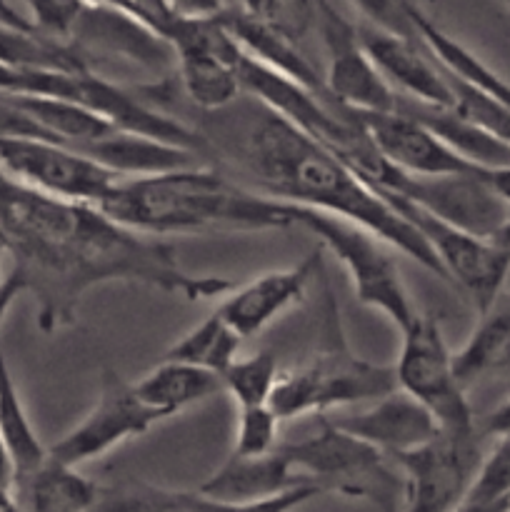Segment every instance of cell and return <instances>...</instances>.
<instances>
[{
	"mask_svg": "<svg viewBox=\"0 0 510 512\" xmlns=\"http://www.w3.org/2000/svg\"><path fill=\"white\" fill-rule=\"evenodd\" d=\"M5 140H55L45 128H40L25 110H20L8 95L0 93V143ZM58 143V140H55Z\"/></svg>",
	"mask_w": 510,
	"mask_h": 512,
	"instance_id": "cell-39",
	"label": "cell"
},
{
	"mask_svg": "<svg viewBox=\"0 0 510 512\" xmlns=\"http://www.w3.org/2000/svg\"><path fill=\"white\" fill-rule=\"evenodd\" d=\"M0 512H25L13 490H0Z\"/></svg>",
	"mask_w": 510,
	"mask_h": 512,
	"instance_id": "cell-47",
	"label": "cell"
},
{
	"mask_svg": "<svg viewBox=\"0 0 510 512\" xmlns=\"http://www.w3.org/2000/svg\"><path fill=\"white\" fill-rule=\"evenodd\" d=\"M485 180L493 185V190L505 200V203H510V165H505V168L485 170Z\"/></svg>",
	"mask_w": 510,
	"mask_h": 512,
	"instance_id": "cell-43",
	"label": "cell"
},
{
	"mask_svg": "<svg viewBox=\"0 0 510 512\" xmlns=\"http://www.w3.org/2000/svg\"><path fill=\"white\" fill-rule=\"evenodd\" d=\"M315 23L328 53V68L323 75L328 93L358 113H395L400 95L365 55L358 28L328 0H315Z\"/></svg>",
	"mask_w": 510,
	"mask_h": 512,
	"instance_id": "cell-14",
	"label": "cell"
},
{
	"mask_svg": "<svg viewBox=\"0 0 510 512\" xmlns=\"http://www.w3.org/2000/svg\"><path fill=\"white\" fill-rule=\"evenodd\" d=\"M0 25H10V28H20V30H35L33 20L23 18L15 8H10L8 0H0Z\"/></svg>",
	"mask_w": 510,
	"mask_h": 512,
	"instance_id": "cell-44",
	"label": "cell"
},
{
	"mask_svg": "<svg viewBox=\"0 0 510 512\" xmlns=\"http://www.w3.org/2000/svg\"><path fill=\"white\" fill-rule=\"evenodd\" d=\"M483 433L493 435V438L498 440L510 438V398L505 400V403H500L498 408L485 418Z\"/></svg>",
	"mask_w": 510,
	"mask_h": 512,
	"instance_id": "cell-42",
	"label": "cell"
},
{
	"mask_svg": "<svg viewBox=\"0 0 510 512\" xmlns=\"http://www.w3.org/2000/svg\"><path fill=\"white\" fill-rule=\"evenodd\" d=\"M453 370L463 388L483 375L510 370V303L480 315L468 343L453 355Z\"/></svg>",
	"mask_w": 510,
	"mask_h": 512,
	"instance_id": "cell-27",
	"label": "cell"
},
{
	"mask_svg": "<svg viewBox=\"0 0 510 512\" xmlns=\"http://www.w3.org/2000/svg\"><path fill=\"white\" fill-rule=\"evenodd\" d=\"M170 13L183 20H215L233 5L228 0H165Z\"/></svg>",
	"mask_w": 510,
	"mask_h": 512,
	"instance_id": "cell-40",
	"label": "cell"
},
{
	"mask_svg": "<svg viewBox=\"0 0 510 512\" xmlns=\"http://www.w3.org/2000/svg\"><path fill=\"white\" fill-rule=\"evenodd\" d=\"M3 255H8V250H5L3 240H0V260H3ZM23 293H25L23 280L18 278V273H15L13 268H10L8 273H0V330H3L5 313H8L10 305L15 303V298Z\"/></svg>",
	"mask_w": 510,
	"mask_h": 512,
	"instance_id": "cell-41",
	"label": "cell"
},
{
	"mask_svg": "<svg viewBox=\"0 0 510 512\" xmlns=\"http://www.w3.org/2000/svg\"><path fill=\"white\" fill-rule=\"evenodd\" d=\"M453 512H510V500H500V503H475V500H463Z\"/></svg>",
	"mask_w": 510,
	"mask_h": 512,
	"instance_id": "cell-45",
	"label": "cell"
},
{
	"mask_svg": "<svg viewBox=\"0 0 510 512\" xmlns=\"http://www.w3.org/2000/svg\"><path fill=\"white\" fill-rule=\"evenodd\" d=\"M480 430H440L430 443L390 458L403 475V512H453L483 463Z\"/></svg>",
	"mask_w": 510,
	"mask_h": 512,
	"instance_id": "cell-9",
	"label": "cell"
},
{
	"mask_svg": "<svg viewBox=\"0 0 510 512\" xmlns=\"http://www.w3.org/2000/svg\"><path fill=\"white\" fill-rule=\"evenodd\" d=\"M165 40L175 53L180 83L198 108L225 110L243 95L240 88L243 50L218 18H175L165 33Z\"/></svg>",
	"mask_w": 510,
	"mask_h": 512,
	"instance_id": "cell-10",
	"label": "cell"
},
{
	"mask_svg": "<svg viewBox=\"0 0 510 512\" xmlns=\"http://www.w3.org/2000/svg\"><path fill=\"white\" fill-rule=\"evenodd\" d=\"M320 495L323 493L313 485H300V488L285 490L273 498L245 500V503H220V500H208L198 493H185V503L193 512H293Z\"/></svg>",
	"mask_w": 510,
	"mask_h": 512,
	"instance_id": "cell-35",
	"label": "cell"
},
{
	"mask_svg": "<svg viewBox=\"0 0 510 512\" xmlns=\"http://www.w3.org/2000/svg\"><path fill=\"white\" fill-rule=\"evenodd\" d=\"M410 20H413L420 43L428 48V53L433 55L435 60H438L440 68H445L448 73H453L455 78L465 80V83L473 85L480 93H485L488 98H493L495 103H500L503 108L510 110V83L503 75L495 73V70L490 68V65H485L478 55L470 53V50L465 48V45H460L455 38H450L445 30H440L415 3H410Z\"/></svg>",
	"mask_w": 510,
	"mask_h": 512,
	"instance_id": "cell-25",
	"label": "cell"
},
{
	"mask_svg": "<svg viewBox=\"0 0 510 512\" xmlns=\"http://www.w3.org/2000/svg\"><path fill=\"white\" fill-rule=\"evenodd\" d=\"M293 223L295 228H303L315 235L320 248L330 250L335 260L348 270L355 298L360 303L388 315L400 330H405L418 318V310L410 303V295L400 278L398 263L383 248V240L348 220L300 208V205H295Z\"/></svg>",
	"mask_w": 510,
	"mask_h": 512,
	"instance_id": "cell-6",
	"label": "cell"
},
{
	"mask_svg": "<svg viewBox=\"0 0 510 512\" xmlns=\"http://www.w3.org/2000/svg\"><path fill=\"white\" fill-rule=\"evenodd\" d=\"M68 43L83 55L88 48H98L105 53L138 60L140 65H148V68H160L170 58H175L173 48L145 23L118 13V10L90 8V5H85V10L80 13Z\"/></svg>",
	"mask_w": 510,
	"mask_h": 512,
	"instance_id": "cell-19",
	"label": "cell"
},
{
	"mask_svg": "<svg viewBox=\"0 0 510 512\" xmlns=\"http://www.w3.org/2000/svg\"><path fill=\"white\" fill-rule=\"evenodd\" d=\"M95 512H193L185 503V493L128 485V488L100 493Z\"/></svg>",
	"mask_w": 510,
	"mask_h": 512,
	"instance_id": "cell-34",
	"label": "cell"
},
{
	"mask_svg": "<svg viewBox=\"0 0 510 512\" xmlns=\"http://www.w3.org/2000/svg\"><path fill=\"white\" fill-rule=\"evenodd\" d=\"M445 78H448L450 90H453L455 113H458L460 118L468 120V123L478 125V128L485 130L488 135H493L500 143L510 145V110L503 108L500 103H495L493 98L480 93L478 88L468 85L465 80L455 78L448 70H445Z\"/></svg>",
	"mask_w": 510,
	"mask_h": 512,
	"instance_id": "cell-31",
	"label": "cell"
},
{
	"mask_svg": "<svg viewBox=\"0 0 510 512\" xmlns=\"http://www.w3.org/2000/svg\"><path fill=\"white\" fill-rule=\"evenodd\" d=\"M218 20L220 25L233 35V40L240 45V50H243L248 58L258 60L265 68L275 70V73L285 75V78L293 80V83L303 85L310 93H328L323 73H318V68L300 53L295 40L285 38L278 30L258 23V20L245 15L240 8H228Z\"/></svg>",
	"mask_w": 510,
	"mask_h": 512,
	"instance_id": "cell-20",
	"label": "cell"
},
{
	"mask_svg": "<svg viewBox=\"0 0 510 512\" xmlns=\"http://www.w3.org/2000/svg\"><path fill=\"white\" fill-rule=\"evenodd\" d=\"M243 118L233 138L235 153L265 195L348 220L448 283L418 230L343 160L258 100L245 108Z\"/></svg>",
	"mask_w": 510,
	"mask_h": 512,
	"instance_id": "cell-2",
	"label": "cell"
},
{
	"mask_svg": "<svg viewBox=\"0 0 510 512\" xmlns=\"http://www.w3.org/2000/svg\"><path fill=\"white\" fill-rule=\"evenodd\" d=\"M465 500L475 503L510 500V438L498 440L490 455H485Z\"/></svg>",
	"mask_w": 510,
	"mask_h": 512,
	"instance_id": "cell-36",
	"label": "cell"
},
{
	"mask_svg": "<svg viewBox=\"0 0 510 512\" xmlns=\"http://www.w3.org/2000/svg\"><path fill=\"white\" fill-rule=\"evenodd\" d=\"M98 208L115 223L150 238L200 230L295 228L293 203L243 188L208 165L123 178Z\"/></svg>",
	"mask_w": 510,
	"mask_h": 512,
	"instance_id": "cell-3",
	"label": "cell"
},
{
	"mask_svg": "<svg viewBox=\"0 0 510 512\" xmlns=\"http://www.w3.org/2000/svg\"><path fill=\"white\" fill-rule=\"evenodd\" d=\"M505 3H508V5H510V0H505Z\"/></svg>",
	"mask_w": 510,
	"mask_h": 512,
	"instance_id": "cell-48",
	"label": "cell"
},
{
	"mask_svg": "<svg viewBox=\"0 0 510 512\" xmlns=\"http://www.w3.org/2000/svg\"><path fill=\"white\" fill-rule=\"evenodd\" d=\"M300 478L293 473L288 460L273 450L260 458H240L230 455L208 480L198 485L195 493L220 503H245V500H263L285 490L300 488Z\"/></svg>",
	"mask_w": 510,
	"mask_h": 512,
	"instance_id": "cell-21",
	"label": "cell"
},
{
	"mask_svg": "<svg viewBox=\"0 0 510 512\" xmlns=\"http://www.w3.org/2000/svg\"><path fill=\"white\" fill-rule=\"evenodd\" d=\"M240 343H243V338L218 313H213L200 320L190 333H185L163 355V360H175V363L195 365V368L223 375L233 365Z\"/></svg>",
	"mask_w": 510,
	"mask_h": 512,
	"instance_id": "cell-29",
	"label": "cell"
},
{
	"mask_svg": "<svg viewBox=\"0 0 510 512\" xmlns=\"http://www.w3.org/2000/svg\"><path fill=\"white\" fill-rule=\"evenodd\" d=\"M160 420H165L163 415L135 395L133 383H125L115 370H105L98 403L73 430L50 445L48 455L68 468H80L125 440L140 438Z\"/></svg>",
	"mask_w": 510,
	"mask_h": 512,
	"instance_id": "cell-12",
	"label": "cell"
},
{
	"mask_svg": "<svg viewBox=\"0 0 510 512\" xmlns=\"http://www.w3.org/2000/svg\"><path fill=\"white\" fill-rule=\"evenodd\" d=\"M355 28L365 55L400 98L418 100L433 108H453V90L445 70L420 40L400 38L370 23Z\"/></svg>",
	"mask_w": 510,
	"mask_h": 512,
	"instance_id": "cell-15",
	"label": "cell"
},
{
	"mask_svg": "<svg viewBox=\"0 0 510 512\" xmlns=\"http://www.w3.org/2000/svg\"><path fill=\"white\" fill-rule=\"evenodd\" d=\"M360 118L378 153L400 173L413 175V178H440V175H465L485 170L460 158L420 120L408 118V115L360 113Z\"/></svg>",
	"mask_w": 510,
	"mask_h": 512,
	"instance_id": "cell-17",
	"label": "cell"
},
{
	"mask_svg": "<svg viewBox=\"0 0 510 512\" xmlns=\"http://www.w3.org/2000/svg\"><path fill=\"white\" fill-rule=\"evenodd\" d=\"M0 240L25 293L38 303V328H68L80 303L105 283H135L208 300L228 295L233 280L190 275L165 240L135 233L88 203L50 198L0 170Z\"/></svg>",
	"mask_w": 510,
	"mask_h": 512,
	"instance_id": "cell-1",
	"label": "cell"
},
{
	"mask_svg": "<svg viewBox=\"0 0 510 512\" xmlns=\"http://www.w3.org/2000/svg\"><path fill=\"white\" fill-rule=\"evenodd\" d=\"M25 3L33 13L35 30L63 43H68L80 13L85 10L80 0H25Z\"/></svg>",
	"mask_w": 510,
	"mask_h": 512,
	"instance_id": "cell-37",
	"label": "cell"
},
{
	"mask_svg": "<svg viewBox=\"0 0 510 512\" xmlns=\"http://www.w3.org/2000/svg\"><path fill=\"white\" fill-rule=\"evenodd\" d=\"M0 170L50 198L95 208L123 180L88 155L55 140H5L0 143Z\"/></svg>",
	"mask_w": 510,
	"mask_h": 512,
	"instance_id": "cell-11",
	"label": "cell"
},
{
	"mask_svg": "<svg viewBox=\"0 0 510 512\" xmlns=\"http://www.w3.org/2000/svg\"><path fill=\"white\" fill-rule=\"evenodd\" d=\"M490 243H493L495 248H498L500 253H503L505 258L510 260V218L505 220L503 225H500V228H498V233H495L493 238H490Z\"/></svg>",
	"mask_w": 510,
	"mask_h": 512,
	"instance_id": "cell-46",
	"label": "cell"
},
{
	"mask_svg": "<svg viewBox=\"0 0 510 512\" xmlns=\"http://www.w3.org/2000/svg\"><path fill=\"white\" fill-rule=\"evenodd\" d=\"M225 393L233 395L238 408H255V405H268L275 385H278V355L273 350H260L250 358L233 360L223 375Z\"/></svg>",
	"mask_w": 510,
	"mask_h": 512,
	"instance_id": "cell-30",
	"label": "cell"
},
{
	"mask_svg": "<svg viewBox=\"0 0 510 512\" xmlns=\"http://www.w3.org/2000/svg\"><path fill=\"white\" fill-rule=\"evenodd\" d=\"M395 368L398 390L423 405L440 430H475L465 388L453 370V353L433 315H420L408 325Z\"/></svg>",
	"mask_w": 510,
	"mask_h": 512,
	"instance_id": "cell-8",
	"label": "cell"
},
{
	"mask_svg": "<svg viewBox=\"0 0 510 512\" xmlns=\"http://www.w3.org/2000/svg\"><path fill=\"white\" fill-rule=\"evenodd\" d=\"M320 268H323V248L318 245L293 268L270 270L240 288H233L215 313L243 340L253 338L263 333L290 305L303 303L305 290Z\"/></svg>",
	"mask_w": 510,
	"mask_h": 512,
	"instance_id": "cell-16",
	"label": "cell"
},
{
	"mask_svg": "<svg viewBox=\"0 0 510 512\" xmlns=\"http://www.w3.org/2000/svg\"><path fill=\"white\" fill-rule=\"evenodd\" d=\"M350 3L363 13L365 23L400 35V38L420 40L413 20H410V3L413 0H350Z\"/></svg>",
	"mask_w": 510,
	"mask_h": 512,
	"instance_id": "cell-38",
	"label": "cell"
},
{
	"mask_svg": "<svg viewBox=\"0 0 510 512\" xmlns=\"http://www.w3.org/2000/svg\"><path fill=\"white\" fill-rule=\"evenodd\" d=\"M133 388L135 395L163 418L225 393L220 375L175 360H163L158 368L133 383Z\"/></svg>",
	"mask_w": 510,
	"mask_h": 512,
	"instance_id": "cell-24",
	"label": "cell"
},
{
	"mask_svg": "<svg viewBox=\"0 0 510 512\" xmlns=\"http://www.w3.org/2000/svg\"><path fill=\"white\" fill-rule=\"evenodd\" d=\"M278 428L280 418L270 410V405L240 408L233 455H240V458L270 455L278 448Z\"/></svg>",
	"mask_w": 510,
	"mask_h": 512,
	"instance_id": "cell-33",
	"label": "cell"
},
{
	"mask_svg": "<svg viewBox=\"0 0 510 512\" xmlns=\"http://www.w3.org/2000/svg\"><path fill=\"white\" fill-rule=\"evenodd\" d=\"M13 493L25 512H95L103 490L80 475L78 468H68L48 455L35 473L15 483Z\"/></svg>",
	"mask_w": 510,
	"mask_h": 512,
	"instance_id": "cell-23",
	"label": "cell"
},
{
	"mask_svg": "<svg viewBox=\"0 0 510 512\" xmlns=\"http://www.w3.org/2000/svg\"><path fill=\"white\" fill-rule=\"evenodd\" d=\"M378 190L400 195L443 223L485 240L493 238L510 218V203H505L485 180V170L440 178H413L395 170L393 178Z\"/></svg>",
	"mask_w": 510,
	"mask_h": 512,
	"instance_id": "cell-13",
	"label": "cell"
},
{
	"mask_svg": "<svg viewBox=\"0 0 510 512\" xmlns=\"http://www.w3.org/2000/svg\"><path fill=\"white\" fill-rule=\"evenodd\" d=\"M330 423L343 433L368 443L370 448L380 450L388 458L420 448L440 433L433 415L403 390L385 395L370 410L333 418Z\"/></svg>",
	"mask_w": 510,
	"mask_h": 512,
	"instance_id": "cell-18",
	"label": "cell"
},
{
	"mask_svg": "<svg viewBox=\"0 0 510 512\" xmlns=\"http://www.w3.org/2000/svg\"><path fill=\"white\" fill-rule=\"evenodd\" d=\"M320 343L313 358L298 370L280 375L268 405L280 420L325 413L333 408L383 400L398 390L393 365L363 360L353 353L345 335L340 305L328 273L320 268Z\"/></svg>",
	"mask_w": 510,
	"mask_h": 512,
	"instance_id": "cell-4",
	"label": "cell"
},
{
	"mask_svg": "<svg viewBox=\"0 0 510 512\" xmlns=\"http://www.w3.org/2000/svg\"><path fill=\"white\" fill-rule=\"evenodd\" d=\"M0 438H3L10 458H13L15 483L25 475L35 473L48 460V448H43V443H40L23 398L18 393L13 373H10L3 348V330H0Z\"/></svg>",
	"mask_w": 510,
	"mask_h": 512,
	"instance_id": "cell-26",
	"label": "cell"
},
{
	"mask_svg": "<svg viewBox=\"0 0 510 512\" xmlns=\"http://www.w3.org/2000/svg\"><path fill=\"white\" fill-rule=\"evenodd\" d=\"M8 98L20 110H25L40 128L48 130L58 143L70 145L73 150L115 133L108 120L70 100L43 98V95H8Z\"/></svg>",
	"mask_w": 510,
	"mask_h": 512,
	"instance_id": "cell-28",
	"label": "cell"
},
{
	"mask_svg": "<svg viewBox=\"0 0 510 512\" xmlns=\"http://www.w3.org/2000/svg\"><path fill=\"white\" fill-rule=\"evenodd\" d=\"M240 10L295 43L315 23V0H240Z\"/></svg>",
	"mask_w": 510,
	"mask_h": 512,
	"instance_id": "cell-32",
	"label": "cell"
},
{
	"mask_svg": "<svg viewBox=\"0 0 510 512\" xmlns=\"http://www.w3.org/2000/svg\"><path fill=\"white\" fill-rule=\"evenodd\" d=\"M378 193L410 228L418 230L438 258L445 280L470 300L475 313L485 315L500 303V293L510 275V260L490 240L453 228L400 195L388 190Z\"/></svg>",
	"mask_w": 510,
	"mask_h": 512,
	"instance_id": "cell-7",
	"label": "cell"
},
{
	"mask_svg": "<svg viewBox=\"0 0 510 512\" xmlns=\"http://www.w3.org/2000/svg\"><path fill=\"white\" fill-rule=\"evenodd\" d=\"M78 153L88 155L90 160L108 168L118 178H145V175H163L200 165V155L193 150L143 138V135L120 133V130H115L108 138L83 145Z\"/></svg>",
	"mask_w": 510,
	"mask_h": 512,
	"instance_id": "cell-22",
	"label": "cell"
},
{
	"mask_svg": "<svg viewBox=\"0 0 510 512\" xmlns=\"http://www.w3.org/2000/svg\"><path fill=\"white\" fill-rule=\"evenodd\" d=\"M303 485L350 500H370L383 510L403 500V475L388 465V455L323 420L315 435L278 445Z\"/></svg>",
	"mask_w": 510,
	"mask_h": 512,
	"instance_id": "cell-5",
	"label": "cell"
}]
</instances>
